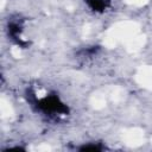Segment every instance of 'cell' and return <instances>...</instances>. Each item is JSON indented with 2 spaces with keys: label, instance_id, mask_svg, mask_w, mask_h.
<instances>
[{
  "label": "cell",
  "instance_id": "1",
  "mask_svg": "<svg viewBox=\"0 0 152 152\" xmlns=\"http://www.w3.org/2000/svg\"><path fill=\"white\" fill-rule=\"evenodd\" d=\"M139 32V25L133 21H125L114 25L107 33L103 44L107 48H114L120 42H127L131 37Z\"/></svg>",
  "mask_w": 152,
  "mask_h": 152
},
{
  "label": "cell",
  "instance_id": "5",
  "mask_svg": "<svg viewBox=\"0 0 152 152\" xmlns=\"http://www.w3.org/2000/svg\"><path fill=\"white\" fill-rule=\"evenodd\" d=\"M0 112H1V116L4 119L11 118L13 115V108H12L11 103L7 102L5 99H2L1 102H0Z\"/></svg>",
  "mask_w": 152,
  "mask_h": 152
},
{
  "label": "cell",
  "instance_id": "3",
  "mask_svg": "<svg viewBox=\"0 0 152 152\" xmlns=\"http://www.w3.org/2000/svg\"><path fill=\"white\" fill-rule=\"evenodd\" d=\"M137 81L141 87L152 90V66L147 65L140 68L137 74Z\"/></svg>",
  "mask_w": 152,
  "mask_h": 152
},
{
  "label": "cell",
  "instance_id": "9",
  "mask_svg": "<svg viewBox=\"0 0 152 152\" xmlns=\"http://www.w3.org/2000/svg\"><path fill=\"white\" fill-rule=\"evenodd\" d=\"M151 142H152V137H151Z\"/></svg>",
  "mask_w": 152,
  "mask_h": 152
},
{
  "label": "cell",
  "instance_id": "2",
  "mask_svg": "<svg viewBox=\"0 0 152 152\" xmlns=\"http://www.w3.org/2000/svg\"><path fill=\"white\" fill-rule=\"evenodd\" d=\"M124 140L128 146L138 147L144 142V132L140 128H129L124 133Z\"/></svg>",
  "mask_w": 152,
  "mask_h": 152
},
{
  "label": "cell",
  "instance_id": "8",
  "mask_svg": "<svg viewBox=\"0 0 152 152\" xmlns=\"http://www.w3.org/2000/svg\"><path fill=\"white\" fill-rule=\"evenodd\" d=\"M11 53H12V56L15 57V58H19V57L21 56V51H20V49H19L18 46H13V48L11 49Z\"/></svg>",
  "mask_w": 152,
  "mask_h": 152
},
{
  "label": "cell",
  "instance_id": "4",
  "mask_svg": "<svg viewBox=\"0 0 152 152\" xmlns=\"http://www.w3.org/2000/svg\"><path fill=\"white\" fill-rule=\"evenodd\" d=\"M145 45V37L137 33L126 42V48L129 52H137Z\"/></svg>",
  "mask_w": 152,
  "mask_h": 152
},
{
  "label": "cell",
  "instance_id": "7",
  "mask_svg": "<svg viewBox=\"0 0 152 152\" xmlns=\"http://www.w3.org/2000/svg\"><path fill=\"white\" fill-rule=\"evenodd\" d=\"M125 2L128 4V5H132V6H138V7H140V6L146 5V4L148 2V0H125Z\"/></svg>",
  "mask_w": 152,
  "mask_h": 152
},
{
  "label": "cell",
  "instance_id": "6",
  "mask_svg": "<svg viewBox=\"0 0 152 152\" xmlns=\"http://www.w3.org/2000/svg\"><path fill=\"white\" fill-rule=\"evenodd\" d=\"M90 102H91V104H93V107L95 109H101V108H103L106 106V99H104V96L102 94H94L91 96Z\"/></svg>",
  "mask_w": 152,
  "mask_h": 152
}]
</instances>
